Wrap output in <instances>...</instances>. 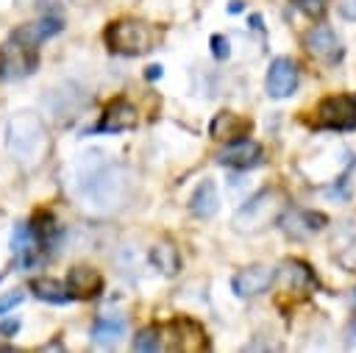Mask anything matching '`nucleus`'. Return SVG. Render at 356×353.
<instances>
[{
    "instance_id": "nucleus-1",
    "label": "nucleus",
    "mask_w": 356,
    "mask_h": 353,
    "mask_svg": "<svg viewBox=\"0 0 356 353\" xmlns=\"http://www.w3.org/2000/svg\"><path fill=\"white\" fill-rule=\"evenodd\" d=\"M72 189L92 211H114L128 200L131 181L120 164L106 161L100 153H86L72 167Z\"/></svg>"
},
{
    "instance_id": "nucleus-2",
    "label": "nucleus",
    "mask_w": 356,
    "mask_h": 353,
    "mask_svg": "<svg viewBox=\"0 0 356 353\" xmlns=\"http://www.w3.org/2000/svg\"><path fill=\"white\" fill-rule=\"evenodd\" d=\"M47 128L33 111H14L6 122V150L22 167H36L47 153Z\"/></svg>"
},
{
    "instance_id": "nucleus-3",
    "label": "nucleus",
    "mask_w": 356,
    "mask_h": 353,
    "mask_svg": "<svg viewBox=\"0 0 356 353\" xmlns=\"http://www.w3.org/2000/svg\"><path fill=\"white\" fill-rule=\"evenodd\" d=\"M153 28L142 19H131V17H122V19H114L108 22L106 28V44L108 50L120 53V56H142L147 50H153Z\"/></svg>"
},
{
    "instance_id": "nucleus-4",
    "label": "nucleus",
    "mask_w": 356,
    "mask_h": 353,
    "mask_svg": "<svg viewBox=\"0 0 356 353\" xmlns=\"http://www.w3.org/2000/svg\"><path fill=\"white\" fill-rule=\"evenodd\" d=\"M39 64V53H36V44L25 42L22 36L11 33V39L3 44V53H0V78L3 81H19V78H28Z\"/></svg>"
},
{
    "instance_id": "nucleus-5",
    "label": "nucleus",
    "mask_w": 356,
    "mask_h": 353,
    "mask_svg": "<svg viewBox=\"0 0 356 353\" xmlns=\"http://www.w3.org/2000/svg\"><path fill=\"white\" fill-rule=\"evenodd\" d=\"M314 125L328 131H353L356 128V100L350 95H328L314 108Z\"/></svg>"
},
{
    "instance_id": "nucleus-6",
    "label": "nucleus",
    "mask_w": 356,
    "mask_h": 353,
    "mask_svg": "<svg viewBox=\"0 0 356 353\" xmlns=\"http://www.w3.org/2000/svg\"><path fill=\"white\" fill-rule=\"evenodd\" d=\"M278 211V192L275 189H261L256 197L248 200V206H242L234 217V228L242 233H253L261 231Z\"/></svg>"
},
{
    "instance_id": "nucleus-7",
    "label": "nucleus",
    "mask_w": 356,
    "mask_h": 353,
    "mask_svg": "<svg viewBox=\"0 0 356 353\" xmlns=\"http://www.w3.org/2000/svg\"><path fill=\"white\" fill-rule=\"evenodd\" d=\"M44 108L47 114L56 120V122H67V120H75L81 114V108L86 106V95L78 83L67 81V83H58L53 86L47 95H44Z\"/></svg>"
},
{
    "instance_id": "nucleus-8",
    "label": "nucleus",
    "mask_w": 356,
    "mask_h": 353,
    "mask_svg": "<svg viewBox=\"0 0 356 353\" xmlns=\"http://www.w3.org/2000/svg\"><path fill=\"white\" fill-rule=\"evenodd\" d=\"M136 122H139L136 106L131 100L120 97V100L106 106V111L100 114V122L95 125V131H100V133H122V131L136 128Z\"/></svg>"
},
{
    "instance_id": "nucleus-9",
    "label": "nucleus",
    "mask_w": 356,
    "mask_h": 353,
    "mask_svg": "<svg viewBox=\"0 0 356 353\" xmlns=\"http://www.w3.org/2000/svg\"><path fill=\"white\" fill-rule=\"evenodd\" d=\"M261 145L259 142H253V139H248V136H242V139H234V142H228L220 153H217V161L222 164V167H236V170H248V167H256V164H261Z\"/></svg>"
},
{
    "instance_id": "nucleus-10",
    "label": "nucleus",
    "mask_w": 356,
    "mask_h": 353,
    "mask_svg": "<svg viewBox=\"0 0 356 353\" xmlns=\"http://www.w3.org/2000/svg\"><path fill=\"white\" fill-rule=\"evenodd\" d=\"M273 278H275V270L273 267H267V264H250V267L239 270L231 278V289L239 297H253V295L267 292V286L273 284Z\"/></svg>"
},
{
    "instance_id": "nucleus-11",
    "label": "nucleus",
    "mask_w": 356,
    "mask_h": 353,
    "mask_svg": "<svg viewBox=\"0 0 356 353\" xmlns=\"http://www.w3.org/2000/svg\"><path fill=\"white\" fill-rule=\"evenodd\" d=\"M303 44H306V50H309L317 61H323V64H337V61L345 56V50H342V44H339L337 33H334L331 28H325V25L312 28V31L306 33Z\"/></svg>"
},
{
    "instance_id": "nucleus-12",
    "label": "nucleus",
    "mask_w": 356,
    "mask_h": 353,
    "mask_svg": "<svg viewBox=\"0 0 356 353\" xmlns=\"http://www.w3.org/2000/svg\"><path fill=\"white\" fill-rule=\"evenodd\" d=\"M298 86V64L292 58H275L267 69L264 89L270 97H286Z\"/></svg>"
},
{
    "instance_id": "nucleus-13",
    "label": "nucleus",
    "mask_w": 356,
    "mask_h": 353,
    "mask_svg": "<svg viewBox=\"0 0 356 353\" xmlns=\"http://www.w3.org/2000/svg\"><path fill=\"white\" fill-rule=\"evenodd\" d=\"M103 289V278L95 267H86V264H78L67 272V292L70 297H81V300H89V297H97Z\"/></svg>"
},
{
    "instance_id": "nucleus-14",
    "label": "nucleus",
    "mask_w": 356,
    "mask_h": 353,
    "mask_svg": "<svg viewBox=\"0 0 356 353\" xmlns=\"http://www.w3.org/2000/svg\"><path fill=\"white\" fill-rule=\"evenodd\" d=\"M250 128H253V122H250L248 117H242V114H236V111H220V114H214V120H211V125H209V133H211V139L234 142V139L248 136Z\"/></svg>"
},
{
    "instance_id": "nucleus-15",
    "label": "nucleus",
    "mask_w": 356,
    "mask_h": 353,
    "mask_svg": "<svg viewBox=\"0 0 356 353\" xmlns=\"http://www.w3.org/2000/svg\"><path fill=\"white\" fill-rule=\"evenodd\" d=\"M170 328H175V331H178V336H175L172 347H181V350H186V353H197V350H206V347H209L206 331H203L195 320L181 317V320H172V322H170Z\"/></svg>"
},
{
    "instance_id": "nucleus-16",
    "label": "nucleus",
    "mask_w": 356,
    "mask_h": 353,
    "mask_svg": "<svg viewBox=\"0 0 356 353\" xmlns=\"http://www.w3.org/2000/svg\"><path fill=\"white\" fill-rule=\"evenodd\" d=\"M125 336V320L120 314H100L92 325V342L97 347H114Z\"/></svg>"
},
{
    "instance_id": "nucleus-17",
    "label": "nucleus",
    "mask_w": 356,
    "mask_h": 353,
    "mask_svg": "<svg viewBox=\"0 0 356 353\" xmlns=\"http://www.w3.org/2000/svg\"><path fill=\"white\" fill-rule=\"evenodd\" d=\"M217 208H220L217 186H214V181L203 178V181L195 186L192 197H189V211H192L195 217H200V220H209V217L217 214Z\"/></svg>"
},
{
    "instance_id": "nucleus-18",
    "label": "nucleus",
    "mask_w": 356,
    "mask_h": 353,
    "mask_svg": "<svg viewBox=\"0 0 356 353\" xmlns=\"http://www.w3.org/2000/svg\"><path fill=\"white\" fill-rule=\"evenodd\" d=\"M323 225H325V217H323V214H314V211H292V214H286V217L281 220L284 233H289V236H295V239L309 236V233L320 231Z\"/></svg>"
},
{
    "instance_id": "nucleus-19",
    "label": "nucleus",
    "mask_w": 356,
    "mask_h": 353,
    "mask_svg": "<svg viewBox=\"0 0 356 353\" xmlns=\"http://www.w3.org/2000/svg\"><path fill=\"white\" fill-rule=\"evenodd\" d=\"M58 31H61V19H58V17H42V19L31 22V25H22V28L14 31V33L22 36L25 42H31V44H39V42L56 36Z\"/></svg>"
},
{
    "instance_id": "nucleus-20",
    "label": "nucleus",
    "mask_w": 356,
    "mask_h": 353,
    "mask_svg": "<svg viewBox=\"0 0 356 353\" xmlns=\"http://www.w3.org/2000/svg\"><path fill=\"white\" fill-rule=\"evenodd\" d=\"M150 261L156 270H161L164 275H175L181 270V253L175 250V245L170 242H159L150 247Z\"/></svg>"
},
{
    "instance_id": "nucleus-21",
    "label": "nucleus",
    "mask_w": 356,
    "mask_h": 353,
    "mask_svg": "<svg viewBox=\"0 0 356 353\" xmlns=\"http://www.w3.org/2000/svg\"><path fill=\"white\" fill-rule=\"evenodd\" d=\"M31 292L39 300H47V303H67V300H72L70 292H67V284H58L53 278H33L31 281Z\"/></svg>"
},
{
    "instance_id": "nucleus-22",
    "label": "nucleus",
    "mask_w": 356,
    "mask_h": 353,
    "mask_svg": "<svg viewBox=\"0 0 356 353\" xmlns=\"http://www.w3.org/2000/svg\"><path fill=\"white\" fill-rule=\"evenodd\" d=\"M164 347V339H161V328L159 325H147L142 328L136 336H134V350H142V353H156Z\"/></svg>"
},
{
    "instance_id": "nucleus-23",
    "label": "nucleus",
    "mask_w": 356,
    "mask_h": 353,
    "mask_svg": "<svg viewBox=\"0 0 356 353\" xmlns=\"http://www.w3.org/2000/svg\"><path fill=\"white\" fill-rule=\"evenodd\" d=\"M295 6L306 14V17H323V11H325V3L323 0H295Z\"/></svg>"
},
{
    "instance_id": "nucleus-24",
    "label": "nucleus",
    "mask_w": 356,
    "mask_h": 353,
    "mask_svg": "<svg viewBox=\"0 0 356 353\" xmlns=\"http://www.w3.org/2000/svg\"><path fill=\"white\" fill-rule=\"evenodd\" d=\"M22 300H25V295H22V292H17V289H14V292H8V295H0V317H3V314H8V311H11L14 306H19Z\"/></svg>"
},
{
    "instance_id": "nucleus-25",
    "label": "nucleus",
    "mask_w": 356,
    "mask_h": 353,
    "mask_svg": "<svg viewBox=\"0 0 356 353\" xmlns=\"http://www.w3.org/2000/svg\"><path fill=\"white\" fill-rule=\"evenodd\" d=\"M339 14L345 19H356V0H339Z\"/></svg>"
},
{
    "instance_id": "nucleus-26",
    "label": "nucleus",
    "mask_w": 356,
    "mask_h": 353,
    "mask_svg": "<svg viewBox=\"0 0 356 353\" xmlns=\"http://www.w3.org/2000/svg\"><path fill=\"white\" fill-rule=\"evenodd\" d=\"M211 44H214V56H217V58H225V56H228V39L214 36V39H211Z\"/></svg>"
},
{
    "instance_id": "nucleus-27",
    "label": "nucleus",
    "mask_w": 356,
    "mask_h": 353,
    "mask_svg": "<svg viewBox=\"0 0 356 353\" xmlns=\"http://www.w3.org/2000/svg\"><path fill=\"white\" fill-rule=\"evenodd\" d=\"M19 328V322L17 320H6V322H0V336H8V334H14Z\"/></svg>"
},
{
    "instance_id": "nucleus-28",
    "label": "nucleus",
    "mask_w": 356,
    "mask_h": 353,
    "mask_svg": "<svg viewBox=\"0 0 356 353\" xmlns=\"http://www.w3.org/2000/svg\"><path fill=\"white\" fill-rule=\"evenodd\" d=\"M350 334H356V320H353V322H350Z\"/></svg>"
}]
</instances>
